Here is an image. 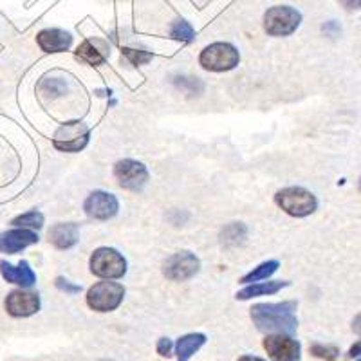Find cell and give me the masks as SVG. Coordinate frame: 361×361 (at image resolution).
<instances>
[{
	"label": "cell",
	"mask_w": 361,
	"mask_h": 361,
	"mask_svg": "<svg viewBox=\"0 0 361 361\" xmlns=\"http://www.w3.org/2000/svg\"><path fill=\"white\" fill-rule=\"evenodd\" d=\"M296 302L280 304H257L251 307V320L262 333L293 334L298 327Z\"/></svg>",
	"instance_id": "obj_1"
},
{
	"label": "cell",
	"mask_w": 361,
	"mask_h": 361,
	"mask_svg": "<svg viewBox=\"0 0 361 361\" xmlns=\"http://www.w3.org/2000/svg\"><path fill=\"white\" fill-rule=\"evenodd\" d=\"M275 201L286 214L293 215V217H307V215L314 214L318 208V201L314 195L300 186L280 190L275 195Z\"/></svg>",
	"instance_id": "obj_2"
},
{
	"label": "cell",
	"mask_w": 361,
	"mask_h": 361,
	"mask_svg": "<svg viewBox=\"0 0 361 361\" xmlns=\"http://www.w3.org/2000/svg\"><path fill=\"white\" fill-rule=\"evenodd\" d=\"M302 22V15L289 6H275L264 15V29L271 37H288L295 33Z\"/></svg>",
	"instance_id": "obj_3"
},
{
	"label": "cell",
	"mask_w": 361,
	"mask_h": 361,
	"mask_svg": "<svg viewBox=\"0 0 361 361\" xmlns=\"http://www.w3.org/2000/svg\"><path fill=\"white\" fill-rule=\"evenodd\" d=\"M238 51L235 49L231 44L226 42H215V44L208 45L199 56V62L206 71H214V73H224V71H231L233 67L238 66Z\"/></svg>",
	"instance_id": "obj_4"
},
{
	"label": "cell",
	"mask_w": 361,
	"mask_h": 361,
	"mask_svg": "<svg viewBox=\"0 0 361 361\" xmlns=\"http://www.w3.org/2000/svg\"><path fill=\"white\" fill-rule=\"evenodd\" d=\"M125 289L118 282H98L87 293V305L98 312H109L123 302Z\"/></svg>",
	"instance_id": "obj_5"
},
{
	"label": "cell",
	"mask_w": 361,
	"mask_h": 361,
	"mask_svg": "<svg viewBox=\"0 0 361 361\" xmlns=\"http://www.w3.org/2000/svg\"><path fill=\"white\" fill-rule=\"evenodd\" d=\"M90 271L99 279H121L127 273V260L112 247H99L90 257Z\"/></svg>",
	"instance_id": "obj_6"
},
{
	"label": "cell",
	"mask_w": 361,
	"mask_h": 361,
	"mask_svg": "<svg viewBox=\"0 0 361 361\" xmlns=\"http://www.w3.org/2000/svg\"><path fill=\"white\" fill-rule=\"evenodd\" d=\"M90 137V130L83 121H67L58 128L54 134L53 145L62 150V152H80L82 148L87 147Z\"/></svg>",
	"instance_id": "obj_7"
},
{
	"label": "cell",
	"mask_w": 361,
	"mask_h": 361,
	"mask_svg": "<svg viewBox=\"0 0 361 361\" xmlns=\"http://www.w3.org/2000/svg\"><path fill=\"white\" fill-rule=\"evenodd\" d=\"M199 267H201V262L195 255L190 251H179L164 260L163 273L166 279L173 282H185L197 275Z\"/></svg>",
	"instance_id": "obj_8"
},
{
	"label": "cell",
	"mask_w": 361,
	"mask_h": 361,
	"mask_svg": "<svg viewBox=\"0 0 361 361\" xmlns=\"http://www.w3.org/2000/svg\"><path fill=\"white\" fill-rule=\"evenodd\" d=\"M114 176L121 188L130 190V192H140L147 185L148 170L140 161L123 159L116 163Z\"/></svg>",
	"instance_id": "obj_9"
},
{
	"label": "cell",
	"mask_w": 361,
	"mask_h": 361,
	"mask_svg": "<svg viewBox=\"0 0 361 361\" xmlns=\"http://www.w3.org/2000/svg\"><path fill=\"white\" fill-rule=\"evenodd\" d=\"M264 349L273 361H300L302 347L289 334H267Z\"/></svg>",
	"instance_id": "obj_10"
},
{
	"label": "cell",
	"mask_w": 361,
	"mask_h": 361,
	"mask_svg": "<svg viewBox=\"0 0 361 361\" xmlns=\"http://www.w3.org/2000/svg\"><path fill=\"white\" fill-rule=\"evenodd\" d=\"M119 202L118 199L107 192H92L85 201V214L96 221H109L118 214Z\"/></svg>",
	"instance_id": "obj_11"
},
{
	"label": "cell",
	"mask_w": 361,
	"mask_h": 361,
	"mask_svg": "<svg viewBox=\"0 0 361 361\" xmlns=\"http://www.w3.org/2000/svg\"><path fill=\"white\" fill-rule=\"evenodd\" d=\"M40 309V296L37 293L13 291L6 298V311L15 318H25Z\"/></svg>",
	"instance_id": "obj_12"
},
{
	"label": "cell",
	"mask_w": 361,
	"mask_h": 361,
	"mask_svg": "<svg viewBox=\"0 0 361 361\" xmlns=\"http://www.w3.org/2000/svg\"><path fill=\"white\" fill-rule=\"evenodd\" d=\"M37 243L38 235L31 230H25V228H18V230H9L6 233H0V251L2 253L15 255Z\"/></svg>",
	"instance_id": "obj_13"
},
{
	"label": "cell",
	"mask_w": 361,
	"mask_h": 361,
	"mask_svg": "<svg viewBox=\"0 0 361 361\" xmlns=\"http://www.w3.org/2000/svg\"><path fill=\"white\" fill-rule=\"evenodd\" d=\"M38 45L44 53H63L73 44V37L62 29H44L37 37Z\"/></svg>",
	"instance_id": "obj_14"
},
{
	"label": "cell",
	"mask_w": 361,
	"mask_h": 361,
	"mask_svg": "<svg viewBox=\"0 0 361 361\" xmlns=\"http://www.w3.org/2000/svg\"><path fill=\"white\" fill-rule=\"evenodd\" d=\"M0 273H2V276L9 283H17V286H22V288H31L37 282L35 271L31 269V266L25 260H22L18 266H13V264L2 260L0 262Z\"/></svg>",
	"instance_id": "obj_15"
},
{
	"label": "cell",
	"mask_w": 361,
	"mask_h": 361,
	"mask_svg": "<svg viewBox=\"0 0 361 361\" xmlns=\"http://www.w3.org/2000/svg\"><path fill=\"white\" fill-rule=\"evenodd\" d=\"M76 58H80L82 62L89 63V66H102L107 62L109 58V45L103 40H85L78 49H76Z\"/></svg>",
	"instance_id": "obj_16"
},
{
	"label": "cell",
	"mask_w": 361,
	"mask_h": 361,
	"mask_svg": "<svg viewBox=\"0 0 361 361\" xmlns=\"http://www.w3.org/2000/svg\"><path fill=\"white\" fill-rule=\"evenodd\" d=\"M49 240L58 250H69L80 240V230L74 222H66V224H56L51 228Z\"/></svg>",
	"instance_id": "obj_17"
},
{
	"label": "cell",
	"mask_w": 361,
	"mask_h": 361,
	"mask_svg": "<svg viewBox=\"0 0 361 361\" xmlns=\"http://www.w3.org/2000/svg\"><path fill=\"white\" fill-rule=\"evenodd\" d=\"M204 343H206V336L201 333L185 334L183 338H179L176 343L177 361H188L193 354L199 353V349H201Z\"/></svg>",
	"instance_id": "obj_18"
},
{
	"label": "cell",
	"mask_w": 361,
	"mask_h": 361,
	"mask_svg": "<svg viewBox=\"0 0 361 361\" xmlns=\"http://www.w3.org/2000/svg\"><path fill=\"white\" fill-rule=\"evenodd\" d=\"M289 286V282H282V280H276V282H262V283H253V286H247L243 291L237 293V300H250L255 296H264V295H275L280 289Z\"/></svg>",
	"instance_id": "obj_19"
},
{
	"label": "cell",
	"mask_w": 361,
	"mask_h": 361,
	"mask_svg": "<svg viewBox=\"0 0 361 361\" xmlns=\"http://www.w3.org/2000/svg\"><path fill=\"white\" fill-rule=\"evenodd\" d=\"M246 233L247 230L243 222H231V224H228L224 230H222V243H224L226 246H238V244L244 243Z\"/></svg>",
	"instance_id": "obj_20"
},
{
	"label": "cell",
	"mask_w": 361,
	"mask_h": 361,
	"mask_svg": "<svg viewBox=\"0 0 361 361\" xmlns=\"http://www.w3.org/2000/svg\"><path fill=\"white\" fill-rule=\"evenodd\" d=\"M276 269H279V262H276V260H267V262H262L260 266L255 267L253 271H250L247 275H244L243 279H240V282L251 283V282H259V280H266L269 279Z\"/></svg>",
	"instance_id": "obj_21"
},
{
	"label": "cell",
	"mask_w": 361,
	"mask_h": 361,
	"mask_svg": "<svg viewBox=\"0 0 361 361\" xmlns=\"http://www.w3.org/2000/svg\"><path fill=\"white\" fill-rule=\"evenodd\" d=\"M38 90L45 98H58V96L66 94L67 83L62 78H44L38 85Z\"/></svg>",
	"instance_id": "obj_22"
},
{
	"label": "cell",
	"mask_w": 361,
	"mask_h": 361,
	"mask_svg": "<svg viewBox=\"0 0 361 361\" xmlns=\"http://www.w3.org/2000/svg\"><path fill=\"white\" fill-rule=\"evenodd\" d=\"M13 226H18V228H35V230H40L42 224H44V215L40 214V212H37V209H33V212H27V214L24 215H18L17 219H13L11 222Z\"/></svg>",
	"instance_id": "obj_23"
},
{
	"label": "cell",
	"mask_w": 361,
	"mask_h": 361,
	"mask_svg": "<svg viewBox=\"0 0 361 361\" xmlns=\"http://www.w3.org/2000/svg\"><path fill=\"white\" fill-rule=\"evenodd\" d=\"M309 353L312 354L318 360L324 361H336L340 356V349L334 347V345H324V343H312L309 347Z\"/></svg>",
	"instance_id": "obj_24"
},
{
	"label": "cell",
	"mask_w": 361,
	"mask_h": 361,
	"mask_svg": "<svg viewBox=\"0 0 361 361\" xmlns=\"http://www.w3.org/2000/svg\"><path fill=\"white\" fill-rule=\"evenodd\" d=\"M170 37L180 42H192L195 38V31L186 20H177L170 29Z\"/></svg>",
	"instance_id": "obj_25"
},
{
	"label": "cell",
	"mask_w": 361,
	"mask_h": 361,
	"mask_svg": "<svg viewBox=\"0 0 361 361\" xmlns=\"http://www.w3.org/2000/svg\"><path fill=\"white\" fill-rule=\"evenodd\" d=\"M176 85L179 87V89L183 90V92H186V94H190V96L201 94L202 89H204V87H202L201 80L188 78V76H177V78H176Z\"/></svg>",
	"instance_id": "obj_26"
},
{
	"label": "cell",
	"mask_w": 361,
	"mask_h": 361,
	"mask_svg": "<svg viewBox=\"0 0 361 361\" xmlns=\"http://www.w3.org/2000/svg\"><path fill=\"white\" fill-rule=\"evenodd\" d=\"M121 54L127 58L132 66H145V63H148L154 58V54L148 53V51L132 49V47H123V49H121Z\"/></svg>",
	"instance_id": "obj_27"
},
{
	"label": "cell",
	"mask_w": 361,
	"mask_h": 361,
	"mask_svg": "<svg viewBox=\"0 0 361 361\" xmlns=\"http://www.w3.org/2000/svg\"><path fill=\"white\" fill-rule=\"evenodd\" d=\"M172 349H173V345L170 338H161V340L157 341V354H159V356L163 357L172 356Z\"/></svg>",
	"instance_id": "obj_28"
},
{
	"label": "cell",
	"mask_w": 361,
	"mask_h": 361,
	"mask_svg": "<svg viewBox=\"0 0 361 361\" xmlns=\"http://www.w3.org/2000/svg\"><path fill=\"white\" fill-rule=\"evenodd\" d=\"M56 288L62 289V291H66V293H71V295L82 291V288H80V286H74V283H71L69 280H66V279H56Z\"/></svg>",
	"instance_id": "obj_29"
},
{
	"label": "cell",
	"mask_w": 361,
	"mask_h": 361,
	"mask_svg": "<svg viewBox=\"0 0 361 361\" xmlns=\"http://www.w3.org/2000/svg\"><path fill=\"white\" fill-rule=\"evenodd\" d=\"M340 4L343 6L345 9H349V11H353V9H361V0H340Z\"/></svg>",
	"instance_id": "obj_30"
},
{
	"label": "cell",
	"mask_w": 361,
	"mask_h": 361,
	"mask_svg": "<svg viewBox=\"0 0 361 361\" xmlns=\"http://www.w3.org/2000/svg\"><path fill=\"white\" fill-rule=\"evenodd\" d=\"M347 356H349V357H360L361 356V338L356 341V343L353 345V347H350L349 354H347Z\"/></svg>",
	"instance_id": "obj_31"
},
{
	"label": "cell",
	"mask_w": 361,
	"mask_h": 361,
	"mask_svg": "<svg viewBox=\"0 0 361 361\" xmlns=\"http://www.w3.org/2000/svg\"><path fill=\"white\" fill-rule=\"evenodd\" d=\"M353 331L361 338V312L353 320Z\"/></svg>",
	"instance_id": "obj_32"
},
{
	"label": "cell",
	"mask_w": 361,
	"mask_h": 361,
	"mask_svg": "<svg viewBox=\"0 0 361 361\" xmlns=\"http://www.w3.org/2000/svg\"><path fill=\"white\" fill-rule=\"evenodd\" d=\"M237 361H266L262 357H257V356H240Z\"/></svg>",
	"instance_id": "obj_33"
},
{
	"label": "cell",
	"mask_w": 361,
	"mask_h": 361,
	"mask_svg": "<svg viewBox=\"0 0 361 361\" xmlns=\"http://www.w3.org/2000/svg\"><path fill=\"white\" fill-rule=\"evenodd\" d=\"M360 192H361V177H360Z\"/></svg>",
	"instance_id": "obj_34"
},
{
	"label": "cell",
	"mask_w": 361,
	"mask_h": 361,
	"mask_svg": "<svg viewBox=\"0 0 361 361\" xmlns=\"http://www.w3.org/2000/svg\"><path fill=\"white\" fill-rule=\"evenodd\" d=\"M102 361H109V360H102Z\"/></svg>",
	"instance_id": "obj_35"
}]
</instances>
